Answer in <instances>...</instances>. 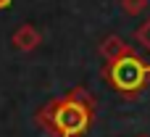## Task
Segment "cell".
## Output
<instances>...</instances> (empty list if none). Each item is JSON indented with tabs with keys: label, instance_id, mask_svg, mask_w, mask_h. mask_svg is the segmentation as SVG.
<instances>
[{
	"label": "cell",
	"instance_id": "1",
	"mask_svg": "<svg viewBox=\"0 0 150 137\" xmlns=\"http://www.w3.org/2000/svg\"><path fill=\"white\" fill-rule=\"evenodd\" d=\"M37 127L50 137H87L95 124V98L87 87H71L34 114Z\"/></svg>",
	"mask_w": 150,
	"mask_h": 137
},
{
	"label": "cell",
	"instance_id": "2",
	"mask_svg": "<svg viewBox=\"0 0 150 137\" xmlns=\"http://www.w3.org/2000/svg\"><path fill=\"white\" fill-rule=\"evenodd\" d=\"M103 79L124 98L134 100L145 87L150 84V63L134 50H129L127 55L116 58L113 63L103 66Z\"/></svg>",
	"mask_w": 150,
	"mask_h": 137
},
{
	"label": "cell",
	"instance_id": "3",
	"mask_svg": "<svg viewBox=\"0 0 150 137\" xmlns=\"http://www.w3.org/2000/svg\"><path fill=\"white\" fill-rule=\"evenodd\" d=\"M40 42H42V34H40V29H37L34 24H21V26L13 29V34H11V45H13L16 50H21V53L37 50Z\"/></svg>",
	"mask_w": 150,
	"mask_h": 137
},
{
	"label": "cell",
	"instance_id": "4",
	"mask_svg": "<svg viewBox=\"0 0 150 137\" xmlns=\"http://www.w3.org/2000/svg\"><path fill=\"white\" fill-rule=\"evenodd\" d=\"M129 50H132V45H129L124 37H119V34H108V37H103V42H100V48H98L103 63H113L116 58L127 55Z\"/></svg>",
	"mask_w": 150,
	"mask_h": 137
},
{
	"label": "cell",
	"instance_id": "5",
	"mask_svg": "<svg viewBox=\"0 0 150 137\" xmlns=\"http://www.w3.org/2000/svg\"><path fill=\"white\" fill-rule=\"evenodd\" d=\"M134 40H137V45H142V48L150 53V16L134 29Z\"/></svg>",
	"mask_w": 150,
	"mask_h": 137
},
{
	"label": "cell",
	"instance_id": "6",
	"mask_svg": "<svg viewBox=\"0 0 150 137\" xmlns=\"http://www.w3.org/2000/svg\"><path fill=\"white\" fill-rule=\"evenodd\" d=\"M121 8L127 16H140L148 8V0H121Z\"/></svg>",
	"mask_w": 150,
	"mask_h": 137
},
{
	"label": "cell",
	"instance_id": "7",
	"mask_svg": "<svg viewBox=\"0 0 150 137\" xmlns=\"http://www.w3.org/2000/svg\"><path fill=\"white\" fill-rule=\"evenodd\" d=\"M11 3H13V0H0V11H5V8H8Z\"/></svg>",
	"mask_w": 150,
	"mask_h": 137
},
{
	"label": "cell",
	"instance_id": "8",
	"mask_svg": "<svg viewBox=\"0 0 150 137\" xmlns=\"http://www.w3.org/2000/svg\"><path fill=\"white\" fill-rule=\"evenodd\" d=\"M137 137H148V135H137Z\"/></svg>",
	"mask_w": 150,
	"mask_h": 137
}]
</instances>
